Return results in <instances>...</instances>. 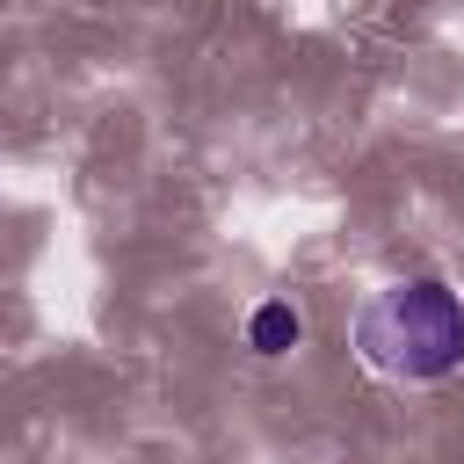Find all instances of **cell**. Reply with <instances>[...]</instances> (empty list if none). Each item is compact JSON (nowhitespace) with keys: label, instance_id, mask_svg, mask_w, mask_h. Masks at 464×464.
I'll return each instance as SVG.
<instances>
[{"label":"cell","instance_id":"6da1fadb","mask_svg":"<svg viewBox=\"0 0 464 464\" xmlns=\"http://www.w3.org/2000/svg\"><path fill=\"white\" fill-rule=\"evenodd\" d=\"M355 348L384 377L435 384L464 362V304L442 276H406L355 312Z\"/></svg>","mask_w":464,"mask_h":464},{"label":"cell","instance_id":"7a4b0ae2","mask_svg":"<svg viewBox=\"0 0 464 464\" xmlns=\"http://www.w3.org/2000/svg\"><path fill=\"white\" fill-rule=\"evenodd\" d=\"M246 341H254V355H290V348L304 341V319H297V304H290V297H268V304L246 319Z\"/></svg>","mask_w":464,"mask_h":464}]
</instances>
